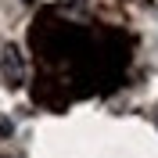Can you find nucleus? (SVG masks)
<instances>
[{"label": "nucleus", "instance_id": "obj_4", "mask_svg": "<svg viewBox=\"0 0 158 158\" xmlns=\"http://www.w3.org/2000/svg\"><path fill=\"white\" fill-rule=\"evenodd\" d=\"M155 126H158V104H155Z\"/></svg>", "mask_w": 158, "mask_h": 158}, {"label": "nucleus", "instance_id": "obj_2", "mask_svg": "<svg viewBox=\"0 0 158 158\" xmlns=\"http://www.w3.org/2000/svg\"><path fill=\"white\" fill-rule=\"evenodd\" d=\"M15 126H11V118H0V137H11Z\"/></svg>", "mask_w": 158, "mask_h": 158}, {"label": "nucleus", "instance_id": "obj_5", "mask_svg": "<svg viewBox=\"0 0 158 158\" xmlns=\"http://www.w3.org/2000/svg\"><path fill=\"white\" fill-rule=\"evenodd\" d=\"M22 4H32V0H22Z\"/></svg>", "mask_w": 158, "mask_h": 158}, {"label": "nucleus", "instance_id": "obj_1", "mask_svg": "<svg viewBox=\"0 0 158 158\" xmlns=\"http://www.w3.org/2000/svg\"><path fill=\"white\" fill-rule=\"evenodd\" d=\"M0 76H4L7 90H22V83H25V61H22V50L15 43L0 50Z\"/></svg>", "mask_w": 158, "mask_h": 158}, {"label": "nucleus", "instance_id": "obj_3", "mask_svg": "<svg viewBox=\"0 0 158 158\" xmlns=\"http://www.w3.org/2000/svg\"><path fill=\"white\" fill-rule=\"evenodd\" d=\"M65 4H69V7H83V0H65Z\"/></svg>", "mask_w": 158, "mask_h": 158}]
</instances>
